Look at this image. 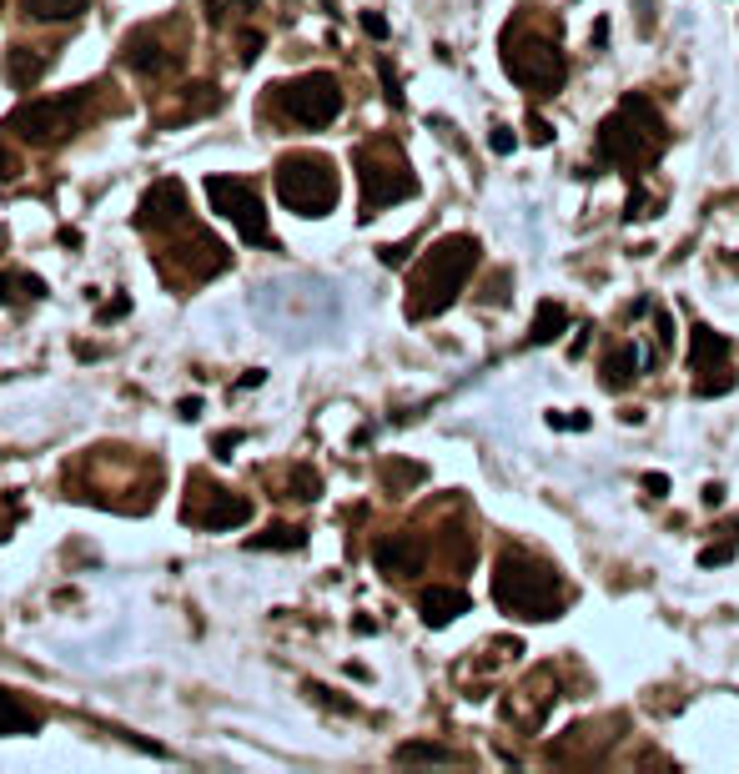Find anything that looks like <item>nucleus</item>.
Returning a JSON list of instances; mask_svg holds the SVG:
<instances>
[{
	"label": "nucleus",
	"mask_w": 739,
	"mask_h": 774,
	"mask_svg": "<svg viewBox=\"0 0 739 774\" xmlns=\"http://www.w3.org/2000/svg\"><path fill=\"white\" fill-rule=\"evenodd\" d=\"M483 262V242L473 232H454V237H438L423 262H417L413 282H407V317L413 322H428L438 312H448L458 302V292L468 287V277L478 272Z\"/></svg>",
	"instance_id": "nucleus-1"
},
{
	"label": "nucleus",
	"mask_w": 739,
	"mask_h": 774,
	"mask_svg": "<svg viewBox=\"0 0 739 774\" xmlns=\"http://www.w3.org/2000/svg\"><path fill=\"white\" fill-rule=\"evenodd\" d=\"M493 604L503 608V614H513V619H528V624H549L563 614V584L553 579V569H544L538 559H528V553H503L499 563H493Z\"/></svg>",
	"instance_id": "nucleus-2"
},
{
	"label": "nucleus",
	"mask_w": 739,
	"mask_h": 774,
	"mask_svg": "<svg viewBox=\"0 0 739 774\" xmlns=\"http://www.w3.org/2000/svg\"><path fill=\"white\" fill-rule=\"evenodd\" d=\"M664 116L654 111V101L639 91H629L619 101V111L614 116H604V126H598V156L604 161H614V167H649L659 152H664Z\"/></svg>",
	"instance_id": "nucleus-3"
},
{
	"label": "nucleus",
	"mask_w": 739,
	"mask_h": 774,
	"mask_svg": "<svg viewBox=\"0 0 739 774\" xmlns=\"http://www.w3.org/2000/svg\"><path fill=\"white\" fill-rule=\"evenodd\" d=\"M343 197L337 167L323 152H292L277 161V202L298 216H327Z\"/></svg>",
	"instance_id": "nucleus-4"
},
{
	"label": "nucleus",
	"mask_w": 739,
	"mask_h": 774,
	"mask_svg": "<svg viewBox=\"0 0 739 774\" xmlns=\"http://www.w3.org/2000/svg\"><path fill=\"white\" fill-rule=\"evenodd\" d=\"M503 71L518 86H528V91L553 96L563 86L569 60H563V51L553 46L549 36H534L524 25H508V31H503Z\"/></svg>",
	"instance_id": "nucleus-5"
},
{
	"label": "nucleus",
	"mask_w": 739,
	"mask_h": 774,
	"mask_svg": "<svg viewBox=\"0 0 739 774\" xmlns=\"http://www.w3.org/2000/svg\"><path fill=\"white\" fill-rule=\"evenodd\" d=\"M277 106H282V116L298 121V126L317 132V126H333L337 111H343V86H337L333 71L292 76V81L277 86Z\"/></svg>",
	"instance_id": "nucleus-6"
},
{
	"label": "nucleus",
	"mask_w": 739,
	"mask_h": 774,
	"mask_svg": "<svg viewBox=\"0 0 739 774\" xmlns=\"http://www.w3.org/2000/svg\"><path fill=\"white\" fill-rule=\"evenodd\" d=\"M358 181H362V212H358L362 222H372L382 206L417 197V177L398 161L393 152H368V146H362L358 152Z\"/></svg>",
	"instance_id": "nucleus-7"
},
{
	"label": "nucleus",
	"mask_w": 739,
	"mask_h": 774,
	"mask_svg": "<svg viewBox=\"0 0 739 774\" xmlns=\"http://www.w3.org/2000/svg\"><path fill=\"white\" fill-rule=\"evenodd\" d=\"M206 197H212L216 216H227L232 227H237L242 242H251V247H272L267 206H262V197L251 191V181H242V177H206Z\"/></svg>",
	"instance_id": "nucleus-8"
},
{
	"label": "nucleus",
	"mask_w": 739,
	"mask_h": 774,
	"mask_svg": "<svg viewBox=\"0 0 739 774\" xmlns=\"http://www.w3.org/2000/svg\"><path fill=\"white\" fill-rule=\"evenodd\" d=\"M690 372H694V397H719L735 388L729 372V337H719L715 327L694 322L690 333Z\"/></svg>",
	"instance_id": "nucleus-9"
},
{
	"label": "nucleus",
	"mask_w": 739,
	"mask_h": 774,
	"mask_svg": "<svg viewBox=\"0 0 739 774\" xmlns=\"http://www.w3.org/2000/svg\"><path fill=\"white\" fill-rule=\"evenodd\" d=\"M71 121H76L71 96H41V101H25V106L5 121V132H15L31 146H51V142H60V136L71 132Z\"/></svg>",
	"instance_id": "nucleus-10"
},
{
	"label": "nucleus",
	"mask_w": 739,
	"mask_h": 774,
	"mask_svg": "<svg viewBox=\"0 0 739 774\" xmlns=\"http://www.w3.org/2000/svg\"><path fill=\"white\" fill-rule=\"evenodd\" d=\"M181 212H187V187L167 177V181H156V187L142 197V206H136V227L161 232V227H171V222H181Z\"/></svg>",
	"instance_id": "nucleus-11"
},
{
	"label": "nucleus",
	"mask_w": 739,
	"mask_h": 774,
	"mask_svg": "<svg viewBox=\"0 0 739 774\" xmlns=\"http://www.w3.org/2000/svg\"><path fill=\"white\" fill-rule=\"evenodd\" d=\"M423 543H417L413 534H388L372 543V563H378L388 579H413V573H423Z\"/></svg>",
	"instance_id": "nucleus-12"
},
{
	"label": "nucleus",
	"mask_w": 739,
	"mask_h": 774,
	"mask_svg": "<svg viewBox=\"0 0 739 774\" xmlns=\"http://www.w3.org/2000/svg\"><path fill=\"white\" fill-rule=\"evenodd\" d=\"M247 518H251V498L222 493V489H212V508H187V524L206 528V534H227V528H242Z\"/></svg>",
	"instance_id": "nucleus-13"
},
{
	"label": "nucleus",
	"mask_w": 739,
	"mask_h": 774,
	"mask_svg": "<svg viewBox=\"0 0 739 774\" xmlns=\"http://www.w3.org/2000/svg\"><path fill=\"white\" fill-rule=\"evenodd\" d=\"M417 614H423L428 629H448L454 619L468 614V594L454 588V584H433V588H423V598H417Z\"/></svg>",
	"instance_id": "nucleus-14"
},
{
	"label": "nucleus",
	"mask_w": 739,
	"mask_h": 774,
	"mask_svg": "<svg viewBox=\"0 0 739 774\" xmlns=\"http://www.w3.org/2000/svg\"><path fill=\"white\" fill-rule=\"evenodd\" d=\"M41 729V715L36 709H25L21 699H15L11 689H0V739H11V734H36Z\"/></svg>",
	"instance_id": "nucleus-15"
},
{
	"label": "nucleus",
	"mask_w": 739,
	"mask_h": 774,
	"mask_svg": "<svg viewBox=\"0 0 739 774\" xmlns=\"http://www.w3.org/2000/svg\"><path fill=\"white\" fill-rule=\"evenodd\" d=\"M46 66H51L46 56H31L25 46H15L11 56H5V81H11L15 91H31V86H36L41 76H46Z\"/></svg>",
	"instance_id": "nucleus-16"
},
{
	"label": "nucleus",
	"mask_w": 739,
	"mask_h": 774,
	"mask_svg": "<svg viewBox=\"0 0 739 774\" xmlns=\"http://www.w3.org/2000/svg\"><path fill=\"white\" fill-rule=\"evenodd\" d=\"M639 378V347H614V352H608L604 358V388L608 393H619V388H629V382Z\"/></svg>",
	"instance_id": "nucleus-17"
},
{
	"label": "nucleus",
	"mask_w": 739,
	"mask_h": 774,
	"mask_svg": "<svg viewBox=\"0 0 739 774\" xmlns=\"http://www.w3.org/2000/svg\"><path fill=\"white\" fill-rule=\"evenodd\" d=\"M569 327V307L563 302H538V312H534V327H528V343L534 347H549L553 337Z\"/></svg>",
	"instance_id": "nucleus-18"
},
{
	"label": "nucleus",
	"mask_w": 739,
	"mask_h": 774,
	"mask_svg": "<svg viewBox=\"0 0 739 774\" xmlns=\"http://www.w3.org/2000/svg\"><path fill=\"white\" fill-rule=\"evenodd\" d=\"M86 5L91 0H25V11L41 21H76V15H86Z\"/></svg>",
	"instance_id": "nucleus-19"
},
{
	"label": "nucleus",
	"mask_w": 739,
	"mask_h": 774,
	"mask_svg": "<svg viewBox=\"0 0 739 774\" xmlns=\"http://www.w3.org/2000/svg\"><path fill=\"white\" fill-rule=\"evenodd\" d=\"M307 543V534H302L298 524H272L267 534H251L247 548H302Z\"/></svg>",
	"instance_id": "nucleus-20"
},
{
	"label": "nucleus",
	"mask_w": 739,
	"mask_h": 774,
	"mask_svg": "<svg viewBox=\"0 0 739 774\" xmlns=\"http://www.w3.org/2000/svg\"><path fill=\"white\" fill-rule=\"evenodd\" d=\"M126 60H132L136 71H161V66H167L161 46H156V41H146V36H132V41H126Z\"/></svg>",
	"instance_id": "nucleus-21"
},
{
	"label": "nucleus",
	"mask_w": 739,
	"mask_h": 774,
	"mask_svg": "<svg viewBox=\"0 0 739 774\" xmlns=\"http://www.w3.org/2000/svg\"><path fill=\"white\" fill-rule=\"evenodd\" d=\"M398 764H454V750H443V744H398Z\"/></svg>",
	"instance_id": "nucleus-22"
},
{
	"label": "nucleus",
	"mask_w": 739,
	"mask_h": 774,
	"mask_svg": "<svg viewBox=\"0 0 739 774\" xmlns=\"http://www.w3.org/2000/svg\"><path fill=\"white\" fill-rule=\"evenodd\" d=\"M423 478H428V468H423V463H388V468H382V483H388L393 493L413 489V483H423Z\"/></svg>",
	"instance_id": "nucleus-23"
},
{
	"label": "nucleus",
	"mask_w": 739,
	"mask_h": 774,
	"mask_svg": "<svg viewBox=\"0 0 739 774\" xmlns=\"http://www.w3.org/2000/svg\"><path fill=\"white\" fill-rule=\"evenodd\" d=\"M292 498H302V503L323 498V478L312 473V468H292Z\"/></svg>",
	"instance_id": "nucleus-24"
},
{
	"label": "nucleus",
	"mask_w": 739,
	"mask_h": 774,
	"mask_svg": "<svg viewBox=\"0 0 739 774\" xmlns=\"http://www.w3.org/2000/svg\"><path fill=\"white\" fill-rule=\"evenodd\" d=\"M206 5V21L222 25L227 21V11H257V0H202Z\"/></svg>",
	"instance_id": "nucleus-25"
},
{
	"label": "nucleus",
	"mask_w": 739,
	"mask_h": 774,
	"mask_svg": "<svg viewBox=\"0 0 739 774\" xmlns=\"http://www.w3.org/2000/svg\"><path fill=\"white\" fill-rule=\"evenodd\" d=\"M735 553H739V538H725V543H709V548H704L699 563H704V569H719V563H729Z\"/></svg>",
	"instance_id": "nucleus-26"
},
{
	"label": "nucleus",
	"mask_w": 739,
	"mask_h": 774,
	"mask_svg": "<svg viewBox=\"0 0 739 774\" xmlns=\"http://www.w3.org/2000/svg\"><path fill=\"white\" fill-rule=\"evenodd\" d=\"M528 142H534V146H553V126L544 116H534V111H528Z\"/></svg>",
	"instance_id": "nucleus-27"
},
{
	"label": "nucleus",
	"mask_w": 739,
	"mask_h": 774,
	"mask_svg": "<svg viewBox=\"0 0 739 774\" xmlns=\"http://www.w3.org/2000/svg\"><path fill=\"white\" fill-rule=\"evenodd\" d=\"M242 438H247V433H216V438H212V453L222 458V463H227L232 448H242Z\"/></svg>",
	"instance_id": "nucleus-28"
},
{
	"label": "nucleus",
	"mask_w": 739,
	"mask_h": 774,
	"mask_svg": "<svg viewBox=\"0 0 739 774\" xmlns=\"http://www.w3.org/2000/svg\"><path fill=\"white\" fill-rule=\"evenodd\" d=\"M489 146H493V152H499V156H513V146H518V136H513L508 126H493V132H489Z\"/></svg>",
	"instance_id": "nucleus-29"
},
{
	"label": "nucleus",
	"mask_w": 739,
	"mask_h": 774,
	"mask_svg": "<svg viewBox=\"0 0 739 774\" xmlns=\"http://www.w3.org/2000/svg\"><path fill=\"white\" fill-rule=\"evenodd\" d=\"M307 694H312V699H317V704H333V709H343V715H352V704H347V699H337V694L327 689V684H307Z\"/></svg>",
	"instance_id": "nucleus-30"
},
{
	"label": "nucleus",
	"mask_w": 739,
	"mask_h": 774,
	"mask_svg": "<svg viewBox=\"0 0 739 774\" xmlns=\"http://www.w3.org/2000/svg\"><path fill=\"white\" fill-rule=\"evenodd\" d=\"M624 216H629V222L649 216V197H645V187H634V191H629V206H624Z\"/></svg>",
	"instance_id": "nucleus-31"
},
{
	"label": "nucleus",
	"mask_w": 739,
	"mask_h": 774,
	"mask_svg": "<svg viewBox=\"0 0 739 774\" xmlns=\"http://www.w3.org/2000/svg\"><path fill=\"white\" fill-rule=\"evenodd\" d=\"M378 71H382V86H388V101H393V106H403V91H398L393 66H388V60H378Z\"/></svg>",
	"instance_id": "nucleus-32"
},
{
	"label": "nucleus",
	"mask_w": 739,
	"mask_h": 774,
	"mask_svg": "<svg viewBox=\"0 0 739 774\" xmlns=\"http://www.w3.org/2000/svg\"><path fill=\"white\" fill-rule=\"evenodd\" d=\"M549 423H553V428H579V433H584L589 428V413H549Z\"/></svg>",
	"instance_id": "nucleus-33"
},
{
	"label": "nucleus",
	"mask_w": 739,
	"mask_h": 774,
	"mask_svg": "<svg viewBox=\"0 0 739 774\" xmlns=\"http://www.w3.org/2000/svg\"><path fill=\"white\" fill-rule=\"evenodd\" d=\"M407 251H413V242H398V247H382V262H388V267H403V262H407Z\"/></svg>",
	"instance_id": "nucleus-34"
},
{
	"label": "nucleus",
	"mask_w": 739,
	"mask_h": 774,
	"mask_svg": "<svg viewBox=\"0 0 739 774\" xmlns=\"http://www.w3.org/2000/svg\"><path fill=\"white\" fill-rule=\"evenodd\" d=\"M362 31H368V36H388V21H382V15L378 11H368V15H362Z\"/></svg>",
	"instance_id": "nucleus-35"
},
{
	"label": "nucleus",
	"mask_w": 739,
	"mask_h": 774,
	"mask_svg": "<svg viewBox=\"0 0 739 774\" xmlns=\"http://www.w3.org/2000/svg\"><path fill=\"white\" fill-rule=\"evenodd\" d=\"M257 56H262V36H257V31H251V36L242 41V60H247V66H251V60H257Z\"/></svg>",
	"instance_id": "nucleus-36"
},
{
	"label": "nucleus",
	"mask_w": 739,
	"mask_h": 774,
	"mask_svg": "<svg viewBox=\"0 0 739 774\" xmlns=\"http://www.w3.org/2000/svg\"><path fill=\"white\" fill-rule=\"evenodd\" d=\"M645 489L654 493V498H664V493H669V478H664V473H649V478H645Z\"/></svg>",
	"instance_id": "nucleus-37"
},
{
	"label": "nucleus",
	"mask_w": 739,
	"mask_h": 774,
	"mask_svg": "<svg viewBox=\"0 0 739 774\" xmlns=\"http://www.w3.org/2000/svg\"><path fill=\"white\" fill-rule=\"evenodd\" d=\"M704 503H709V508H719V503H725V483H709V489H704Z\"/></svg>",
	"instance_id": "nucleus-38"
},
{
	"label": "nucleus",
	"mask_w": 739,
	"mask_h": 774,
	"mask_svg": "<svg viewBox=\"0 0 739 774\" xmlns=\"http://www.w3.org/2000/svg\"><path fill=\"white\" fill-rule=\"evenodd\" d=\"M177 413H181V417H197V413H202V397H187V403H181Z\"/></svg>",
	"instance_id": "nucleus-39"
},
{
	"label": "nucleus",
	"mask_w": 739,
	"mask_h": 774,
	"mask_svg": "<svg viewBox=\"0 0 739 774\" xmlns=\"http://www.w3.org/2000/svg\"><path fill=\"white\" fill-rule=\"evenodd\" d=\"M11 177H15V161H11L5 152H0V181H11Z\"/></svg>",
	"instance_id": "nucleus-40"
},
{
	"label": "nucleus",
	"mask_w": 739,
	"mask_h": 774,
	"mask_svg": "<svg viewBox=\"0 0 739 774\" xmlns=\"http://www.w3.org/2000/svg\"><path fill=\"white\" fill-rule=\"evenodd\" d=\"M719 534H725V538H739V518H735V524H725Z\"/></svg>",
	"instance_id": "nucleus-41"
},
{
	"label": "nucleus",
	"mask_w": 739,
	"mask_h": 774,
	"mask_svg": "<svg viewBox=\"0 0 739 774\" xmlns=\"http://www.w3.org/2000/svg\"><path fill=\"white\" fill-rule=\"evenodd\" d=\"M0 242H5V237H0Z\"/></svg>",
	"instance_id": "nucleus-42"
}]
</instances>
